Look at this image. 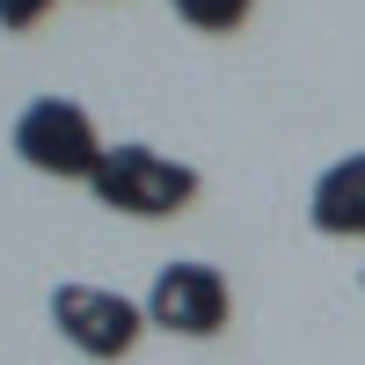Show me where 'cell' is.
Here are the masks:
<instances>
[{"instance_id":"cell-2","label":"cell","mask_w":365,"mask_h":365,"mask_svg":"<svg viewBox=\"0 0 365 365\" xmlns=\"http://www.w3.org/2000/svg\"><path fill=\"white\" fill-rule=\"evenodd\" d=\"M15 154H22V168H37V175L88 182L110 146H103L96 117H88L81 103H66V96H37V103L15 117Z\"/></svg>"},{"instance_id":"cell-4","label":"cell","mask_w":365,"mask_h":365,"mask_svg":"<svg viewBox=\"0 0 365 365\" xmlns=\"http://www.w3.org/2000/svg\"><path fill=\"white\" fill-rule=\"evenodd\" d=\"M234 314V292L212 263H161L154 292H146V329H168V336H220Z\"/></svg>"},{"instance_id":"cell-5","label":"cell","mask_w":365,"mask_h":365,"mask_svg":"<svg viewBox=\"0 0 365 365\" xmlns=\"http://www.w3.org/2000/svg\"><path fill=\"white\" fill-rule=\"evenodd\" d=\"M307 220L329 241H365V154H344L336 168H322L314 197H307Z\"/></svg>"},{"instance_id":"cell-3","label":"cell","mask_w":365,"mask_h":365,"mask_svg":"<svg viewBox=\"0 0 365 365\" xmlns=\"http://www.w3.org/2000/svg\"><path fill=\"white\" fill-rule=\"evenodd\" d=\"M51 329L66 336L81 358H125L139 336H146V307L110 285H58L51 292Z\"/></svg>"},{"instance_id":"cell-7","label":"cell","mask_w":365,"mask_h":365,"mask_svg":"<svg viewBox=\"0 0 365 365\" xmlns=\"http://www.w3.org/2000/svg\"><path fill=\"white\" fill-rule=\"evenodd\" d=\"M51 15V0H0V29H15V37H22V29H37Z\"/></svg>"},{"instance_id":"cell-1","label":"cell","mask_w":365,"mask_h":365,"mask_svg":"<svg viewBox=\"0 0 365 365\" xmlns=\"http://www.w3.org/2000/svg\"><path fill=\"white\" fill-rule=\"evenodd\" d=\"M88 190L103 212H125V220H175L197 197V168L175 154H154V146H110L88 175Z\"/></svg>"},{"instance_id":"cell-6","label":"cell","mask_w":365,"mask_h":365,"mask_svg":"<svg viewBox=\"0 0 365 365\" xmlns=\"http://www.w3.org/2000/svg\"><path fill=\"white\" fill-rule=\"evenodd\" d=\"M168 8L190 22V29H205V37H227V29H241V22H249V8H256V0H168Z\"/></svg>"}]
</instances>
